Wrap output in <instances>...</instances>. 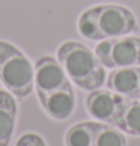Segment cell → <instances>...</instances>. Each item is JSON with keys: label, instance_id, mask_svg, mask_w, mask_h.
I'll return each mask as SVG.
<instances>
[{"label": "cell", "instance_id": "obj_10", "mask_svg": "<svg viewBox=\"0 0 140 146\" xmlns=\"http://www.w3.org/2000/svg\"><path fill=\"white\" fill-rule=\"evenodd\" d=\"M98 127L100 122L94 121L75 123V125L69 127L68 131L65 133L63 143H65V146H94Z\"/></svg>", "mask_w": 140, "mask_h": 146}, {"label": "cell", "instance_id": "obj_4", "mask_svg": "<svg viewBox=\"0 0 140 146\" xmlns=\"http://www.w3.org/2000/svg\"><path fill=\"white\" fill-rule=\"evenodd\" d=\"M95 54L104 68H131L140 66V38L127 35L100 41Z\"/></svg>", "mask_w": 140, "mask_h": 146}, {"label": "cell", "instance_id": "obj_1", "mask_svg": "<svg viewBox=\"0 0 140 146\" xmlns=\"http://www.w3.org/2000/svg\"><path fill=\"white\" fill-rule=\"evenodd\" d=\"M77 29L78 33L89 41H105L131 35L139 26L130 8L104 3L83 11L77 21Z\"/></svg>", "mask_w": 140, "mask_h": 146}, {"label": "cell", "instance_id": "obj_12", "mask_svg": "<svg viewBox=\"0 0 140 146\" xmlns=\"http://www.w3.org/2000/svg\"><path fill=\"white\" fill-rule=\"evenodd\" d=\"M94 146H128V143H127L125 134L121 129H117L113 125H107V123L100 122Z\"/></svg>", "mask_w": 140, "mask_h": 146}, {"label": "cell", "instance_id": "obj_3", "mask_svg": "<svg viewBox=\"0 0 140 146\" xmlns=\"http://www.w3.org/2000/svg\"><path fill=\"white\" fill-rule=\"evenodd\" d=\"M0 82L15 98L24 100L35 89V66L18 47L0 41Z\"/></svg>", "mask_w": 140, "mask_h": 146}, {"label": "cell", "instance_id": "obj_8", "mask_svg": "<svg viewBox=\"0 0 140 146\" xmlns=\"http://www.w3.org/2000/svg\"><path fill=\"white\" fill-rule=\"evenodd\" d=\"M140 86V66L111 69L107 77V89L125 98L134 100Z\"/></svg>", "mask_w": 140, "mask_h": 146}, {"label": "cell", "instance_id": "obj_2", "mask_svg": "<svg viewBox=\"0 0 140 146\" xmlns=\"http://www.w3.org/2000/svg\"><path fill=\"white\" fill-rule=\"evenodd\" d=\"M57 60L65 69L68 78L80 89L92 92L105 83L104 65L96 54L77 41H66L57 48Z\"/></svg>", "mask_w": 140, "mask_h": 146}, {"label": "cell", "instance_id": "obj_6", "mask_svg": "<svg viewBox=\"0 0 140 146\" xmlns=\"http://www.w3.org/2000/svg\"><path fill=\"white\" fill-rule=\"evenodd\" d=\"M69 83L65 69L53 56H42L35 63V89L38 100Z\"/></svg>", "mask_w": 140, "mask_h": 146}, {"label": "cell", "instance_id": "obj_14", "mask_svg": "<svg viewBox=\"0 0 140 146\" xmlns=\"http://www.w3.org/2000/svg\"><path fill=\"white\" fill-rule=\"evenodd\" d=\"M134 100L140 101V86H139V90H137V94H136V98H134Z\"/></svg>", "mask_w": 140, "mask_h": 146}, {"label": "cell", "instance_id": "obj_5", "mask_svg": "<svg viewBox=\"0 0 140 146\" xmlns=\"http://www.w3.org/2000/svg\"><path fill=\"white\" fill-rule=\"evenodd\" d=\"M127 98L110 89H95L86 96L84 106L89 116L96 122L116 125L117 119L123 110Z\"/></svg>", "mask_w": 140, "mask_h": 146}, {"label": "cell", "instance_id": "obj_11", "mask_svg": "<svg viewBox=\"0 0 140 146\" xmlns=\"http://www.w3.org/2000/svg\"><path fill=\"white\" fill-rule=\"evenodd\" d=\"M115 127L125 134L140 137V101L127 98L123 110Z\"/></svg>", "mask_w": 140, "mask_h": 146}, {"label": "cell", "instance_id": "obj_7", "mask_svg": "<svg viewBox=\"0 0 140 146\" xmlns=\"http://www.w3.org/2000/svg\"><path fill=\"white\" fill-rule=\"evenodd\" d=\"M42 110L53 121H66L72 116L75 110V94L72 90L71 82L63 88L51 92L50 95L39 100Z\"/></svg>", "mask_w": 140, "mask_h": 146}, {"label": "cell", "instance_id": "obj_9", "mask_svg": "<svg viewBox=\"0 0 140 146\" xmlns=\"http://www.w3.org/2000/svg\"><path fill=\"white\" fill-rule=\"evenodd\" d=\"M18 106L15 96L8 90H0V146H9L17 125Z\"/></svg>", "mask_w": 140, "mask_h": 146}, {"label": "cell", "instance_id": "obj_13", "mask_svg": "<svg viewBox=\"0 0 140 146\" xmlns=\"http://www.w3.org/2000/svg\"><path fill=\"white\" fill-rule=\"evenodd\" d=\"M15 146H47L45 140L36 133H26L20 136Z\"/></svg>", "mask_w": 140, "mask_h": 146}]
</instances>
